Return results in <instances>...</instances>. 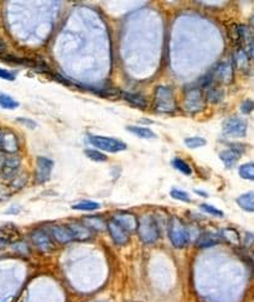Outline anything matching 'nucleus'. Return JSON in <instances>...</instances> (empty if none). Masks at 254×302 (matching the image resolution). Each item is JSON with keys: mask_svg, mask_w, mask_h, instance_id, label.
<instances>
[{"mask_svg": "<svg viewBox=\"0 0 254 302\" xmlns=\"http://www.w3.org/2000/svg\"><path fill=\"white\" fill-rule=\"evenodd\" d=\"M169 238L175 248H184L190 242V232L185 223L178 217H171L169 220Z\"/></svg>", "mask_w": 254, "mask_h": 302, "instance_id": "1", "label": "nucleus"}, {"mask_svg": "<svg viewBox=\"0 0 254 302\" xmlns=\"http://www.w3.org/2000/svg\"><path fill=\"white\" fill-rule=\"evenodd\" d=\"M136 232L139 234V238L145 244L155 243L159 238V226H158L156 220L150 214L139 218Z\"/></svg>", "mask_w": 254, "mask_h": 302, "instance_id": "2", "label": "nucleus"}, {"mask_svg": "<svg viewBox=\"0 0 254 302\" xmlns=\"http://www.w3.org/2000/svg\"><path fill=\"white\" fill-rule=\"evenodd\" d=\"M155 110L160 113H172L176 109V103L174 100V92L170 87L159 86L155 90Z\"/></svg>", "mask_w": 254, "mask_h": 302, "instance_id": "3", "label": "nucleus"}, {"mask_svg": "<svg viewBox=\"0 0 254 302\" xmlns=\"http://www.w3.org/2000/svg\"><path fill=\"white\" fill-rule=\"evenodd\" d=\"M88 140H90V142L93 146H96L97 149L102 151H107V152H119V151L126 150V142H120L118 139H114V138L90 135Z\"/></svg>", "mask_w": 254, "mask_h": 302, "instance_id": "4", "label": "nucleus"}, {"mask_svg": "<svg viewBox=\"0 0 254 302\" xmlns=\"http://www.w3.org/2000/svg\"><path fill=\"white\" fill-rule=\"evenodd\" d=\"M184 106L188 113H198L200 110L204 108V96H202L200 87L190 88L185 94V102Z\"/></svg>", "mask_w": 254, "mask_h": 302, "instance_id": "5", "label": "nucleus"}, {"mask_svg": "<svg viewBox=\"0 0 254 302\" xmlns=\"http://www.w3.org/2000/svg\"><path fill=\"white\" fill-rule=\"evenodd\" d=\"M224 132L230 138H243L247 134V123L243 119L228 118L224 123Z\"/></svg>", "mask_w": 254, "mask_h": 302, "instance_id": "6", "label": "nucleus"}, {"mask_svg": "<svg viewBox=\"0 0 254 302\" xmlns=\"http://www.w3.org/2000/svg\"><path fill=\"white\" fill-rule=\"evenodd\" d=\"M31 240H32L34 246L38 249H40L44 252H50L54 250L55 246H54L52 238L50 234L44 229H35L31 233Z\"/></svg>", "mask_w": 254, "mask_h": 302, "instance_id": "7", "label": "nucleus"}, {"mask_svg": "<svg viewBox=\"0 0 254 302\" xmlns=\"http://www.w3.org/2000/svg\"><path fill=\"white\" fill-rule=\"evenodd\" d=\"M54 162L52 160L44 156H38L36 158V182L38 184H44L50 178L51 172H52Z\"/></svg>", "mask_w": 254, "mask_h": 302, "instance_id": "8", "label": "nucleus"}, {"mask_svg": "<svg viewBox=\"0 0 254 302\" xmlns=\"http://www.w3.org/2000/svg\"><path fill=\"white\" fill-rule=\"evenodd\" d=\"M107 229L112 236L113 242L118 246H126L129 242V232H126L116 220H108Z\"/></svg>", "mask_w": 254, "mask_h": 302, "instance_id": "9", "label": "nucleus"}, {"mask_svg": "<svg viewBox=\"0 0 254 302\" xmlns=\"http://www.w3.org/2000/svg\"><path fill=\"white\" fill-rule=\"evenodd\" d=\"M20 168V158L16 155H9L4 158L2 165V175L5 178H12Z\"/></svg>", "mask_w": 254, "mask_h": 302, "instance_id": "10", "label": "nucleus"}, {"mask_svg": "<svg viewBox=\"0 0 254 302\" xmlns=\"http://www.w3.org/2000/svg\"><path fill=\"white\" fill-rule=\"evenodd\" d=\"M51 238L56 240L60 244H67L74 242V236H72L71 230L67 226H52L50 228Z\"/></svg>", "mask_w": 254, "mask_h": 302, "instance_id": "11", "label": "nucleus"}, {"mask_svg": "<svg viewBox=\"0 0 254 302\" xmlns=\"http://www.w3.org/2000/svg\"><path fill=\"white\" fill-rule=\"evenodd\" d=\"M0 148L2 151L8 152L9 155H15L19 150V140L18 136L12 132H6L2 135V142Z\"/></svg>", "mask_w": 254, "mask_h": 302, "instance_id": "12", "label": "nucleus"}, {"mask_svg": "<svg viewBox=\"0 0 254 302\" xmlns=\"http://www.w3.org/2000/svg\"><path fill=\"white\" fill-rule=\"evenodd\" d=\"M113 220H116L129 233L136 230L138 228V218L132 213H118Z\"/></svg>", "mask_w": 254, "mask_h": 302, "instance_id": "13", "label": "nucleus"}, {"mask_svg": "<svg viewBox=\"0 0 254 302\" xmlns=\"http://www.w3.org/2000/svg\"><path fill=\"white\" fill-rule=\"evenodd\" d=\"M67 226H68L70 230H71L74 240L84 242L92 238V230L84 224H81V223H71V224H68Z\"/></svg>", "mask_w": 254, "mask_h": 302, "instance_id": "14", "label": "nucleus"}, {"mask_svg": "<svg viewBox=\"0 0 254 302\" xmlns=\"http://www.w3.org/2000/svg\"><path fill=\"white\" fill-rule=\"evenodd\" d=\"M233 77V68L230 64H220L214 68V80H218L224 83H230Z\"/></svg>", "mask_w": 254, "mask_h": 302, "instance_id": "15", "label": "nucleus"}, {"mask_svg": "<svg viewBox=\"0 0 254 302\" xmlns=\"http://www.w3.org/2000/svg\"><path fill=\"white\" fill-rule=\"evenodd\" d=\"M220 158L221 160L224 161V165L227 168H232L240 158V152L236 149H228V150H224L221 154H220Z\"/></svg>", "mask_w": 254, "mask_h": 302, "instance_id": "16", "label": "nucleus"}, {"mask_svg": "<svg viewBox=\"0 0 254 302\" xmlns=\"http://www.w3.org/2000/svg\"><path fill=\"white\" fill-rule=\"evenodd\" d=\"M237 203L242 210L254 213V192L240 194L237 198Z\"/></svg>", "mask_w": 254, "mask_h": 302, "instance_id": "17", "label": "nucleus"}, {"mask_svg": "<svg viewBox=\"0 0 254 302\" xmlns=\"http://www.w3.org/2000/svg\"><path fill=\"white\" fill-rule=\"evenodd\" d=\"M126 129H128V132H130L132 134L136 135V136L142 138V139H155V138H156L155 132H152V129H149V128L130 126H126Z\"/></svg>", "mask_w": 254, "mask_h": 302, "instance_id": "18", "label": "nucleus"}, {"mask_svg": "<svg viewBox=\"0 0 254 302\" xmlns=\"http://www.w3.org/2000/svg\"><path fill=\"white\" fill-rule=\"evenodd\" d=\"M220 242L218 236H216L212 233H204L198 240V246L200 248H210V246H216Z\"/></svg>", "mask_w": 254, "mask_h": 302, "instance_id": "19", "label": "nucleus"}, {"mask_svg": "<svg viewBox=\"0 0 254 302\" xmlns=\"http://www.w3.org/2000/svg\"><path fill=\"white\" fill-rule=\"evenodd\" d=\"M234 64L238 70H246L250 66V57L243 48H240L234 54Z\"/></svg>", "mask_w": 254, "mask_h": 302, "instance_id": "20", "label": "nucleus"}, {"mask_svg": "<svg viewBox=\"0 0 254 302\" xmlns=\"http://www.w3.org/2000/svg\"><path fill=\"white\" fill-rule=\"evenodd\" d=\"M123 98L126 100L128 103L133 104L136 106H140V108H145L148 106V102L144 97H142L140 94H136V93H122Z\"/></svg>", "mask_w": 254, "mask_h": 302, "instance_id": "21", "label": "nucleus"}, {"mask_svg": "<svg viewBox=\"0 0 254 302\" xmlns=\"http://www.w3.org/2000/svg\"><path fill=\"white\" fill-rule=\"evenodd\" d=\"M84 220V226H88L90 230H92V229H94V230H103V229L107 228V223H104V220L100 217H88L86 218Z\"/></svg>", "mask_w": 254, "mask_h": 302, "instance_id": "22", "label": "nucleus"}, {"mask_svg": "<svg viewBox=\"0 0 254 302\" xmlns=\"http://www.w3.org/2000/svg\"><path fill=\"white\" fill-rule=\"evenodd\" d=\"M238 172H240V176L242 177V178L254 181V162L244 164V165L240 166Z\"/></svg>", "mask_w": 254, "mask_h": 302, "instance_id": "23", "label": "nucleus"}, {"mask_svg": "<svg viewBox=\"0 0 254 302\" xmlns=\"http://www.w3.org/2000/svg\"><path fill=\"white\" fill-rule=\"evenodd\" d=\"M207 100L211 102V103H220L224 100V92L218 88H207V94H206Z\"/></svg>", "mask_w": 254, "mask_h": 302, "instance_id": "24", "label": "nucleus"}, {"mask_svg": "<svg viewBox=\"0 0 254 302\" xmlns=\"http://www.w3.org/2000/svg\"><path fill=\"white\" fill-rule=\"evenodd\" d=\"M0 106L4 109H10V110H12V109H16L18 106H19V103H18L14 98L10 97V96L0 93Z\"/></svg>", "mask_w": 254, "mask_h": 302, "instance_id": "25", "label": "nucleus"}, {"mask_svg": "<svg viewBox=\"0 0 254 302\" xmlns=\"http://www.w3.org/2000/svg\"><path fill=\"white\" fill-rule=\"evenodd\" d=\"M172 166L176 168V170H178L180 172H182L184 175L186 176H190L191 174H192V168H191V166L188 165L186 161L181 160V158H174Z\"/></svg>", "mask_w": 254, "mask_h": 302, "instance_id": "26", "label": "nucleus"}, {"mask_svg": "<svg viewBox=\"0 0 254 302\" xmlns=\"http://www.w3.org/2000/svg\"><path fill=\"white\" fill-rule=\"evenodd\" d=\"M185 145L190 149H198V148H202L207 144L206 139L201 136H191V138H186L185 139Z\"/></svg>", "mask_w": 254, "mask_h": 302, "instance_id": "27", "label": "nucleus"}, {"mask_svg": "<svg viewBox=\"0 0 254 302\" xmlns=\"http://www.w3.org/2000/svg\"><path fill=\"white\" fill-rule=\"evenodd\" d=\"M100 207V203L93 201H82L72 206V210H96Z\"/></svg>", "mask_w": 254, "mask_h": 302, "instance_id": "28", "label": "nucleus"}, {"mask_svg": "<svg viewBox=\"0 0 254 302\" xmlns=\"http://www.w3.org/2000/svg\"><path fill=\"white\" fill-rule=\"evenodd\" d=\"M170 196L172 197L174 200H178V201H181V202H191V198H190V194H188V192L185 191H181V190H171L170 192Z\"/></svg>", "mask_w": 254, "mask_h": 302, "instance_id": "29", "label": "nucleus"}, {"mask_svg": "<svg viewBox=\"0 0 254 302\" xmlns=\"http://www.w3.org/2000/svg\"><path fill=\"white\" fill-rule=\"evenodd\" d=\"M224 236L226 238L227 242H230V243L232 244H240V236H238L237 230H234V229H224Z\"/></svg>", "mask_w": 254, "mask_h": 302, "instance_id": "30", "label": "nucleus"}, {"mask_svg": "<svg viewBox=\"0 0 254 302\" xmlns=\"http://www.w3.org/2000/svg\"><path fill=\"white\" fill-rule=\"evenodd\" d=\"M86 155L87 158H90V160L97 161V162H103V161H107V156L104 154H102L100 151L97 150H86Z\"/></svg>", "mask_w": 254, "mask_h": 302, "instance_id": "31", "label": "nucleus"}, {"mask_svg": "<svg viewBox=\"0 0 254 302\" xmlns=\"http://www.w3.org/2000/svg\"><path fill=\"white\" fill-rule=\"evenodd\" d=\"M200 208H201L204 212L208 213V214H211V216H214V217H224V212L220 210H217L216 207H214V206H211V204L202 203V204L200 206Z\"/></svg>", "mask_w": 254, "mask_h": 302, "instance_id": "32", "label": "nucleus"}, {"mask_svg": "<svg viewBox=\"0 0 254 302\" xmlns=\"http://www.w3.org/2000/svg\"><path fill=\"white\" fill-rule=\"evenodd\" d=\"M0 78L5 80H15V74L12 72L8 71V70L0 68Z\"/></svg>", "mask_w": 254, "mask_h": 302, "instance_id": "33", "label": "nucleus"}, {"mask_svg": "<svg viewBox=\"0 0 254 302\" xmlns=\"http://www.w3.org/2000/svg\"><path fill=\"white\" fill-rule=\"evenodd\" d=\"M254 108V103L252 100H246L242 103V106H240V110L243 112V113H250V112H252Z\"/></svg>", "mask_w": 254, "mask_h": 302, "instance_id": "34", "label": "nucleus"}, {"mask_svg": "<svg viewBox=\"0 0 254 302\" xmlns=\"http://www.w3.org/2000/svg\"><path fill=\"white\" fill-rule=\"evenodd\" d=\"M248 57H250V60H253L254 61V40L252 42L248 44Z\"/></svg>", "mask_w": 254, "mask_h": 302, "instance_id": "35", "label": "nucleus"}, {"mask_svg": "<svg viewBox=\"0 0 254 302\" xmlns=\"http://www.w3.org/2000/svg\"><path fill=\"white\" fill-rule=\"evenodd\" d=\"M18 122H20V123H24L25 126H30V128L31 129H34V128L36 126V123L35 122H32V120H30V119H18Z\"/></svg>", "mask_w": 254, "mask_h": 302, "instance_id": "36", "label": "nucleus"}, {"mask_svg": "<svg viewBox=\"0 0 254 302\" xmlns=\"http://www.w3.org/2000/svg\"><path fill=\"white\" fill-rule=\"evenodd\" d=\"M4 51H5V44L4 41L2 40V38H0V54H2Z\"/></svg>", "mask_w": 254, "mask_h": 302, "instance_id": "37", "label": "nucleus"}, {"mask_svg": "<svg viewBox=\"0 0 254 302\" xmlns=\"http://www.w3.org/2000/svg\"><path fill=\"white\" fill-rule=\"evenodd\" d=\"M195 192H196V194H201V197H208V196H207V194H206V192L198 191H198H195Z\"/></svg>", "mask_w": 254, "mask_h": 302, "instance_id": "38", "label": "nucleus"}, {"mask_svg": "<svg viewBox=\"0 0 254 302\" xmlns=\"http://www.w3.org/2000/svg\"><path fill=\"white\" fill-rule=\"evenodd\" d=\"M4 156H2V151H0V168H2V162H4Z\"/></svg>", "mask_w": 254, "mask_h": 302, "instance_id": "39", "label": "nucleus"}, {"mask_svg": "<svg viewBox=\"0 0 254 302\" xmlns=\"http://www.w3.org/2000/svg\"><path fill=\"white\" fill-rule=\"evenodd\" d=\"M250 24H252V30H254V16L252 18V20H250Z\"/></svg>", "mask_w": 254, "mask_h": 302, "instance_id": "40", "label": "nucleus"}, {"mask_svg": "<svg viewBox=\"0 0 254 302\" xmlns=\"http://www.w3.org/2000/svg\"><path fill=\"white\" fill-rule=\"evenodd\" d=\"M2 132H0V142H2Z\"/></svg>", "mask_w": 254, "mask_h": 302, "instance_id": "41", "label": "nucleus"}]
</instances>
